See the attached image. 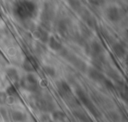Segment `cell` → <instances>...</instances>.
<instances>
[{"mask_svg": "<svg viewBox=\"0 0 128 122\" xmlns=\"http://www.w3.org/2000/svg\"><path fill=\"white\" fill-rule=\"evenodd\" d=\"M49 122H55V121H49Z\"/></svg>", "mask_w": 128, "mask_h": 122, "instance_id": "cell-22", "label": "cell"}, {"mask_svg": "<svg viewBox=\"0 0 128 122\" xmlns=\"http://www.w3.org/2000/svg\"><path fill=\"white\" fill-rule=\"evenodd\" d=\"M76 96H77V98H78V100H79V102L80 103H82L94 116H96V117H98L99 116V112H98V110L96 109V107L94 106V104L92 103V101L90 100V98L86 95V93L82 90V89H77L76 90Z\"/></svg>", "mask_w": 128, "mask_h": 122, "instance_id": "cell-3", "label": "cell"}, {"mask_svg": "<svg viewBox=\"0 0 128 122\" xmlns=\"http://www.w3.org/2000/svg\"><path fill=\"white\" fill-rule=\"evenodd\" d=\"M107 17L111 22H118L122 18V12L118 7L111 6L107 9Z\"/></svg>", "mask_w": 128, "mask_h": 122, "instance_id": "cell-8", "label": "cell"}, {"mask_svg": "<svg viewBox=\"0 0 128 122\" xmlns=\"http://www.w3.org/2000/svg\"><path fill=\"white\" fill-rule=\"evenodd\" d=\"M112 50H113L114 54L119 58L124 57L126 54V49L121 43H114L112 45Z\"/></svg>", "mask_w": 128, "mask_h": 122, "instance_id": "cell-13", "label": "cell"}, {"mask_svg": "<svg viewBox=\"0 0 128 122\" xmlns=\"http://www.w3.org/2000/svg\"><path fill=\"white\" fill-rule=\"evenodd\" d=\"M35 35L36 37L43 43H47L48 42V39H49V35H48V32L43 29V28H38L35 32Z\"/></svg>", "mask_w": 128, "mask_h": 122, "instance_id": "cell-16", "label": "cell"}, {"mask_svg": "<svg viewBox=\"0 0 128 122\" xmlns=\"http://www.w3.org/2000/svg\"><path fill=\"white\" fill-rule=\"evenodd\" d=\"M11 118L15 122H26L27 121V116L24 112L20 110H14L11 112Z\"/></svg>", "mask_w": 128, "mask_h": 122, "instance_id": "cell-12", "label": "cell"}, {"mask_svg": "<svg viewBox=\"0 0 128 122\" xmlns=\"http://www.w3.org/2000/svg\"><path fill=\"white\" fill-rule=\"evenodd\" d=\"M84 46H85V50H86L87 54L92 56V58L98 57L100 55H103V52H104L103 46L97 40H94V41H92L89 44H85Z\"/></svg>", "mask_w": 128, "mask_h": 122, "instance_id": "cell-4", "label": "cell"}, {"mask_svg": "<svg viewBox=\"0 0 128 122\" xmlns=\"http://www.w3.org/2000/svg\"><path fill=\"white\" fill-rule=\"evenodd\" d=\"M57 90H58L59 95H60L63 99L67 100V102H68L70 99L73 98V96H72V90H71L70 86H69L65 81H60V82L58 83V85H57Z\"/></svg>", "mask_w": 128, "mask_h": 122, "instance_id": "cell-6", "label": "cell"}, {"mask_svg": "<svg viewBox=\"0 0 128 122\" xmlns=\"http://www.w3.org/2000/svg\"><path fill=\"white\" fill-rule=\"evenodd\" d=\"M5 93L7 94L8 97H14V96H16V95H17V89H16L15 85H10V86L6 89Z\"/></svg>", "mask_w": 128, "mask_h": 122, "instance_id": "cell-19", "label": "cell"}, {"mask_svg": "<svg viewBox=\"0 0 128 122\" xmlns=\"http://www.w3.org/2000/svg\"><path fill=\"white\" fill-rule=\"evenodd\" d=\"M8 96L5 93V91H0V105H4L8 102Z\"/></svg>", "mask_w": 128, "mask_h": 122, "instance_id": "cell-21", "label": "cell"}, {"mask_svg": "<svg viewBox=\"0 0 128 122\" xmlns=\"http://www.w3.org/2000/svg\"><path fill=\"white\" fill-rule=\"evenodd\" d=\"M81 33H82V37H83V38H87V37L89 38V37L92 35L90 29H89L88 27H86V26H82V27H81Z\"/></svg>", "mask_w": 128, "mask_h": 122, "instance_id": "cell-20", "label": "cell"}, {"mask_svg": "<svg viewBox=\"0 0 128 122\" xmlns=\"http://www.w3.org/2000/svg\"><path fill=\"white\" fill-rule=\"evenodd\" d=\"M52 118H53L52 121H55V122H57V121H62V120H64V119L66 118V114H65L63 111L54 110V111L52 112Z\"/></svg>", "mask_w": 128, "mask_h": 122, "instance_id": "cell-17", "label": "cell"}, {"mask_svg": "<svg viewBox=\"0 0 128 122\" xmlns=\"http://www.w3.org/2000/svg\"><path fill=\"white\" fill-rule=\"evenodd\" d=\"M6 76L7 78L12 81L13 83H19V80H20V77H19V74H18V71L13 68V67H9L6 69Z\"/></svg>", "mask_w": 128, "mask_h": 122, "instance_id": "cell-11", "label": "cell"}, {"mask_svg": "<svg viewBox=\"0 0 128 122\" xmlns=\"http://www.w3.org/2000/svg\"><path fill=\"white\" fill-rule=\"evenodd\" d=\"M22 67L24 70H26L27 72L31 73L33 71H35L36 69V62L34 61V59L30 56H27L24 60H23V63H22Z\"/></svg>", "mask_w": 128, "mask_h": 122, "instance_id": "cell-9", "label": "cell"}, {"mask_svg": "<svg viewBox=\"0 0 128 122\" xmlns=\"http://www.w3.org/2000/svg\"><path fill=\"white\" fill-rule=\"evenodd\" d=\"M87 73H88L89 78H90L91 80L97 82V83L103 84L104 81H105L106 78H107V77H105V75H104L101 71H99V70H97V69H95V68H93V67H92V68H89V69L87 70Z\"/></svg>", "mask_w": 128, "mask_h": 122, "instance_id": "cell-7", "label": "cell"}, {"mask_svg": "<svg viewBox=\"0 0 128 122\" xmlns=\"http://www.w3.org/2000/svg\"><path fill=\"white\" fill-rule=\"evenodd\" d=\"M48 46L53 50V51H56V52H60L64 47H63V45L61 44V42L60 41H58L55 37H53V36H49V39H48Z\"/></svg>", "mask_w": 128, "mask_h": 122, "instance_id": "cell-10", "label": "cell"}, {"mask_svg": "<svg viewBox=\"0 0 128 122\" xmlns=\"http://www.w3.org/2000/svg\"><path fill=\"white\" fill-rule=\"evenodd\" d=\"M43 71L47 76H50V77H55L56 76V70L52 66H44Z\"/></svg>", "mask_w": 128, "mask_h": 122, "instance_id": "cell-18", "label": "cell"}, {"mask_svg": "<svg viewBox=\"0 0 128 122\" xmlns=\"http://www.w3.org/2000/svg\"><path fill=\"white\" fill-rule=\"evenodd\" d=\"M37 5L32 1H17L14 3L13 13L20 21H27L36 17Z\"/></svg>", "mask_w": 128, "mask_h": 122, "instance_id": "cell-1", "label": "cell"}, {"mask_svg": "<svg viewBox=\"0 0 128 122\" xmlns=\"http://www.w3.org/2000/svg\"><path fill=\"white\" fill-rule=\"evenodd\" d=\"M19 85L23 90H25L27 92H30V93L37 92L39 90V87H40L38 79L32 73H28L24 77L20 78Z\"/></svg>", "mask_w": 128, "mask_h": 122, "instance_id": "cell-2", "label": "cell"}, {"mask_svg": "<svg viewBox=\"0 0 128 122\" xmlns=\"http://www.w3.org/2000/svg\"><path fill=\"white\" fill-rule=\"evenodd\" d=\"M105 57L103 56V55H100V56H98V57H94V58H92V64H93V68H95V69H97V70H101L103 67H104V65H105Z\"/></svg>", "mask_w": 128, "mask_h": 122, "instance_id": "cell-15", "label": "cell"}, {"mask_svg": "<svg viewBox=\"0 0 128 122\" xmlns=\"http://www.w3.org/2000/svg\"><path fill=\"white\" fill-rule=\"evenodd\" d=\"M58 29H59V33H60L63 37L68 38L69 33H70V30H69V24H68L67 21L62 20V21L59 23V25H58Z\"/></svg>", "mask_w": 128, "mask_h": 122, "instance_id": "cell-14", "label": "cell"}, {"mask_svg": "<svg viewBox=\"0 0 128 122\" xmlns=\"http://www.w3.org/2000/svg\"><path fill=\"white\" fill-rule=\"evenodd\" d=\"M36 106L39 110L44 112H53L54 110H56V107L53 101H51L46 97H39L36 100Z\"/></svg>", "mask_w": 128, "mask_h": 122, "instance_id": "cell-5", "label": "cell"}]
</instances>
